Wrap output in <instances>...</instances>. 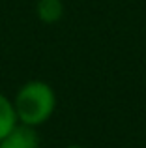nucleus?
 <instances>
[{"label":"nucleus","instance_id":"nucleus-2","mask_svg":"<svg viewBox=\"0 0 146 148\" xmlns=\"http://www.w3.org/2000/svg\"><path fill=\"white\" fill-rule=\"evenodd\" d=\"M0 148H40V135L32 126H15L0 141Z\"/></svg>","mask_w":146,"mask_h":148},{"label":"nucleus","instance_id":"nucleus-3","mask_svg":"<svg viewBox=\"0 0 146 148\" xmlns=\"http://www.w3.org/2000/svg\"><path fill=\"white\" fill-rule=\"evenodd\" d=\"M17 112L13 101H10L4 94H0V141L17 126Z\"/></svg>","mask_w":146,"mask_h":148},{"label":"nucleus","instance_id":"nucleus-5","mask_svg":"<svg viewBox=\"0 0 146 148\" xmlns=\"http://www.w3.org/2000/svg\"><path fill=\"white\" fill-rule=\"evenodd\" d=\"M66 148H84L83 145H70V146H66Z\"/></svg>","mask_w":146,"mask_h":148},{"label":"nucleus","instance_id":"nucleus-4","mask_svg":"<svg viewBox=\"0 0 146 148\" xmlns=\"http://www.w3.org/2000/svg\"><path fill=\"white\" fill-rule=\"evenodd\" d=\"M36 13L40 17V21L53 25V23L60 21L64 15V4L60 0H38Z\"/></svg>","mask_w":146,"mask_h":148},{"label":"nucleus","instance_id":"nucleus-1","mask_svg":"<svg viewBox=\"0 0 146 148\" xmlns=\"http://www.w3.org/2000/svg\"><path fill=\"white\" fill-rule=\"evenodd\" d=\"M17 120L25 126H40L47 122L56 107V94L51 84L43 81H30L19 88L13 101Z\"/></svg>","mask_w":146,"mask_h":148}]
</instances>
